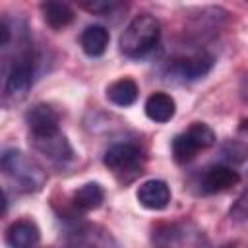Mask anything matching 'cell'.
Listing matches in <instances>:
<instances>
[{
	"label": "cell",
	"mask_w": 248,
	"mask_h": 248,
	"mask_svg": "<svg viewBox=\"0 0 248 248\" xmlns=\"http://www.w3.org/2000/svg\"><path fill=\"white\" fill-rule=\"evenodd\" d=\"M0 167L6 174V178L16 184L19 192L31 194L43 190L46 184V172L45 169L25 151L16 147H6L0 155Z\"/></svg>",
	"instance_id": "obj_1"
},
{
	"label": "cell",
	"mask_w": 248,
	"mask_h": 248,
	"mask_svg": "<svg viewBox=\"0 0 248 248\" xmlns=\"http://www.w3.org/2000/svg\"><path fill=\"white\" fill-rule=\"evenodd\" d=\"M161 39V23L151 14H138L124 27L118 48L128 58H141L149 54Z\"/></svg>",
	"instance_id": "obj_2"
},
{
	"label": "cell",
	"mask_w": 248,
	"mask_h": 248,
	"mask_svg": "<svg viewBox=\"0 0 248 248\" xmlns=\"http://www.w3.org/2000/svg\"><path fill=\"white\" fill-rule=\"evenodd\" d=\"M37 64L39 58L31 45H25L10 64L4 79V99L8 101H21L29 89L33 87L35 76H37Z\"/></svg>",
	"instance_id": "obj_3"
},
{
	"label": "cell",
	"mask_w": 248,
	"mask_h": 248,
	"mask_svg": "<svg viewBox=\"0 0 248 248\" xmlns=\"http://www.w3.org/2000/svg\"><path fill=\"white\" fill-rule=\"evenodd\" d=\"M103 163L116 178L128 182L143 170L145 153L140 145H136L132 141H120V143L110 145L105 151Z\"/></svg>",
	"instance_id": "obj_4"
},
{
	"label": "cell",
	"mask_w": 248,
	"mask_h": 248,
	"mask_svg": "<svg viewBox=\"0 0 248 248\" xmlns=\"http://www.w3.org/2000/svg\"><path fill=\"white\" fill-rule=\"evenodd\" d=\"M213 143H215V132L211 130V126H207L205 122H194L188 126V130L172 138L170 143L172 159L180 165L188 163L198 155V151L207 149Z\"/></svg>",
	"instance_id": "obj_5"
},
{
	"label": "cell",
	"mask_w": 248,
	"mask_h": 248,
	"mask_svg": "<svg viewBox=\"0 0 248 248\" xmlns=\"http://www.w3.org/2000/svg\"><path fill=\"white\" fill-rule=\"evenodd\" d=\"M213 68V56L207 52H190V54H176L165 64V76L170 81L186 83L196 81L207 76Z\"/></svg>",
	"instance_id": "obj_6"
},
{
	"label": "cell",
	"mask_w": 248,
	"mask_h": 248,
	"mask_svg": "<svg viewBox=\"0 0 248 248\" xmlns=\"http://www.w3.org/2000/svg\"><path fill=\"white\" fill-rule=\"evenodd\" d=\"M66 248H124V246L107 227L91 221H78L66 232Z\"/></svg>",
	"instance_id": "obj_7"
},
{
	"label": "cell",
	"mask_w": 248,
	"mask_h": 248,
	"mask_svg": "<svg viewBox=\"0 0 248 248\" xmlns=\"http://www.w3.org/2000/svg\"><path fill=\"white\" fill-rule=\"evenodd\" d=\"M153 248H207L203 234L186 223H163L153 229Z\"/></svg>",
	"instance_id": "obj_8"
},
{
	"label": "cell",
	"mask_w": 248,
	"mask_h": 248,
	"mask_svg": "<svg viewBox=\"0 0 248 248\" xmlns=\"http://www.w3.org/2000/svg\"><path fill=\"white\" fill-rule=\"evenodd\" d=\"M33 143V147L45 155L50 163L54 165H68L76 159V151L72 147V143L68 141L66 134L62 130L54 132V134H48V136H43V138H31L29 140Z\"/></svg>",
	"instance_id": "obj_9"
},
{
	"label": "cell",
	"mask_w": 248,
	"mask_h": 248,
	"mask_svg": "<svg viewBox=\"0 0 248 248\" xmlns=\"http://www.w3.org/2000/svg\"><path fill=\"white\" fill-rule=\"evenodd\" d=\"M25 124L31 138H43L60 130V114L46 103H37L25 112Z\"/></svg>",
	"instance_id": "obj_10"
},
{
	"label": "cell",
	"mask_w": 248,
	"mask_h": 248,
	"mask_svg": "<svg viewBox=\"0 0 248 248\" xmlns=\"http://www.w3.org/2000/svg\"><path fill=\"white\" fill-rule=\"evenodd\" d=\"M238 182H240V174L232 167H229V165H211V167L203 169L198 186H200L202 194H219V192H225V190L232 188Z\"/></svg>",
	"instance_id": "obj_11"
},
{
	"label": "cell",
	"mask_w": 248,
	"mask_h": 248,
	"mask_svg": "<svg viewBox=\"0 0 248 248\" xmlns=\"http://www.w3.org/2000/svg\"><path fill=\"white\" fill-rule=\"evenodd\" d=\"M136 198L141 207L151 209V211H161L170 203V188L165 180L151 178L140 184Z\"/></svg>",
	"instance_id": "obj_12"
},
{
	"label": "cell",
	"mask_w": 248,
	"mask_h": 248,
	"mask_svg": "<svg viewBox=\"0 0 248 248\" xmlns=\"http://www.w3.org/2000/svg\"><path fill=\"white\" fill-rule=\"evenodd\" d=\"M4 240L10 248H37L41 242V229L31 219H17L6 229Z\"/></svg>",
	"instance_id": "obj_13"
},
{
	"label": "cell",
	"mask_w": 248,
	"mask_h": 248,
	"mask_svg": "<svg viewBox=\"0 0 248 248\" xmlns=\"http://www.w3.org/2000/svg\"><path fill=\"white\" fill-rule=\"evenodd\" d=\"M143 110H145V116L151 122L165 124V122L172 120V116L176 112V103L169 93L155 91V93H151L147 97V101L143 105Z\"/></svg>",
	"instance_id": "obj_14"
},
{
	"label": "cell",
	"mask_w": 248,
	"mask_h": 248,
	"mask_svg": "<svg viewBox=\"0 0 248 248\" xmlns=\"http://www.w3.org/2000/svg\"><path fill=\"white\" fill-rule=\"evenodd\" d=\"M105 202V190L99 182H85L72 194V205L79 213H89Z\"/></svg>",
	"instance_id": "obj_15"
},
{
	"label": "cell",
	"mask_w": 248,
	"mask_h": 248,
	"mask_svg": "<svg viewBox=\"0 0 248 248\" xmlns=\"http://www.w3.org/2000/svg\"><path fill=\"white\" fill-rule=\"evenodd\" d=\"M108 41H110V35L103 25H87L79 35V46L91 58L103 56L108 46Z\"/></svg>",
	"instance_id": "obj_16"
},
{
	"label": "cell",
	"mask_w": 248,
	"mask_h": 248,
	"mask_svg": "<svg viewBox=\"0 0 248 248\" xmlns=\"http://www.w3.org/2000/svg\"><path fill=\"white\" fill-rule=\"evenodd\" d=\"M41 14H43V19L48 27L52 29H64L68 27L76 14L74 10L66 4V2H56V0H48V2H43L41 4Z\"/></svg>",
	"instance_id": "obj_17"
},
{
	"label": "cell",
	"mask_w": 248,
	"mask_h": 248,
	"mask_svg": "<svg viewBox=\"0 0 248 248\" xmlns=\"http://www.w3.org/2000/svg\"><path fill=\"white\" fill-rule=\"evenodd\" d=\"M140 87L132 78H120L107 87V99L116 107H130L138 101Z\"/></svg>",
	"instance_id": "obj_18"
},
{
	"label": "cell",
	"mask_w": 248,
	"mask_h": 248,
	"mask_svg": "<svg viewBox=\"0 0 248 248\" xmlns=\"http://www.w3.org/2000/svg\"><path fill=\"white\" fill-rule=\"evenodd\" d=\"M221 159L231 165H240L248 159V145L238 140H229L221 145Z\"/></svg>",
	"instance_id": "obj_19"
},
{
	"label": "cell",
	"mask_w": 248,
	"mask_h": 248,
	"mask_svg": "<svg viewBox=\"0 0 248 248\" xmlns=\"http://www.w3.org/2000/svg\"><path fill=\"white\" fill-rule=\"evenodd\" d=\"M231 219H234V221H248V188H244L242 194L232 203Z\"/></svg>",
	"instance_id": "obj_20"
},
{
	"label": "cell",
	"mask_w": 248,
	"mask_h": 248,
	"mask_svg": "<svg viewBox=\"0 0 248 248\" xmlns=\"http://www.w3.org/2000/svg\"><path fill=\"white\" fill-rule=\"evenodd\" d=\"M118 6H120L118 2H85V4H81L83 10H87L91 14H97V16H108Z\"/></svg>",
	"instance_id": "obj_21"
},
{
	"label": "cell",
	"mask_w": 248,
	"mask_h": 248,
	"mask_svg": "<svg viewBox=\"0 0 248 248\" xmlns=\"http://www.w3.org/2000/svg\"><path fill=\"white\" fill-rule=\"evenodd\" d=\"M10 39H12V27H10L8 19L2 17V21H0V48H8Z\"/></svg>",
	"instance_id": "obj_22"
},
{
	"label": "cell",
	"mask_w": 248,
	"mask_h": 248,
	"mask_svg": "<svg viewBox=\"0 0 248 248\" xmlns=\"http://www.w3.org/2000/svg\"><path fill=\"white\" fill-rule=\"evenodd\" d=\"M238 91H240V97H242V101L248 105V74L240 78V87H238Z\"/></svg>",
	"instance_id": "obj_23"
},
{
	"label": "cell",
	"mask_w": 248,
	"mask_h": 248,
	"mask_svg": "<svg viewBox=\"0 0 248 248\" xmlns=\"http://www.w3.org/2000/svg\"><path fill=\"white\" fill-rule=\"evenodd\" d=\"M240 130L248 132V118H246V120H242V124H240Z\"/></svg>",
	"instance_id": "obj_24"
}]
</instances>
